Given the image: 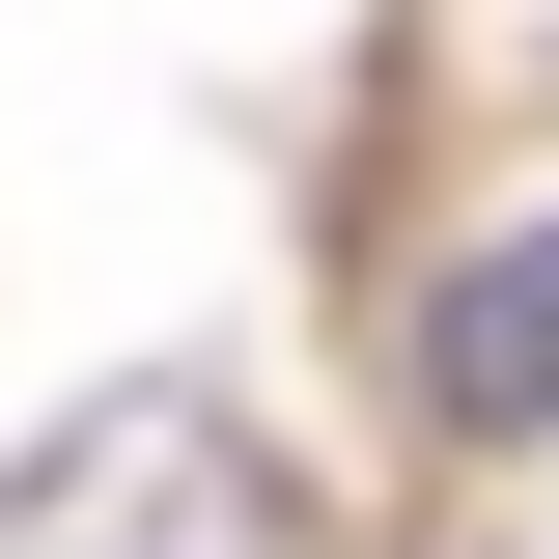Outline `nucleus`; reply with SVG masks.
Masks as SVG:
<instances>
[{
	"label": "nucleus",
	"instance_id": "obj_1",
	"mask_svg": "<svg viewBox=\"0 0 559 559\" xmlns=\"http://www.w3.org/2000/svg\"><path fill=\"white\" fill-rule=\"evenodd\" d=\"M0 532H28V559H308V476H280L197 364H140V392H84L57 448H28Z\"/></svg>",
	"mask_w": 559,
	"mask_h": 559
},
{
	"label": "nucleus",
	"instance_id": "obj_2",
	"mask_svg": "<svg viewBox=\"0 0 559 559\" xmlns=\"http://www.w3.org/2000/svg\"><path fill=\"white\" fill-rule=\"evenodd\" d=\"M419 392L476 419V448H532V419H559V224L448 252V308H419Z\"/></svg>",
	"mask_w": 559,
	"mask_h": 559
}]
</instances>
